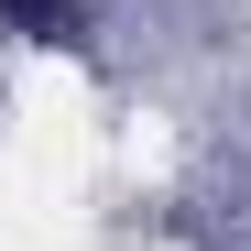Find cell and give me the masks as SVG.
I'll return each mask as SVG.
<instances>
[{
  "mask_svg": "<svg viewBox=\"0 0 251 251\" xmlns=\"http://www.w3.org/2000/svg\"><path fill=\"white\" fill-rule=\"evenodd\" d=\"M0 11H11L22 33H66V22H76V0H0Z\"/></svg>",
  "mask_w": 251,
  "mask_h": 251,
  "instance_id": "6da1fadb",
  "label": "cell"
}]
</instances>
